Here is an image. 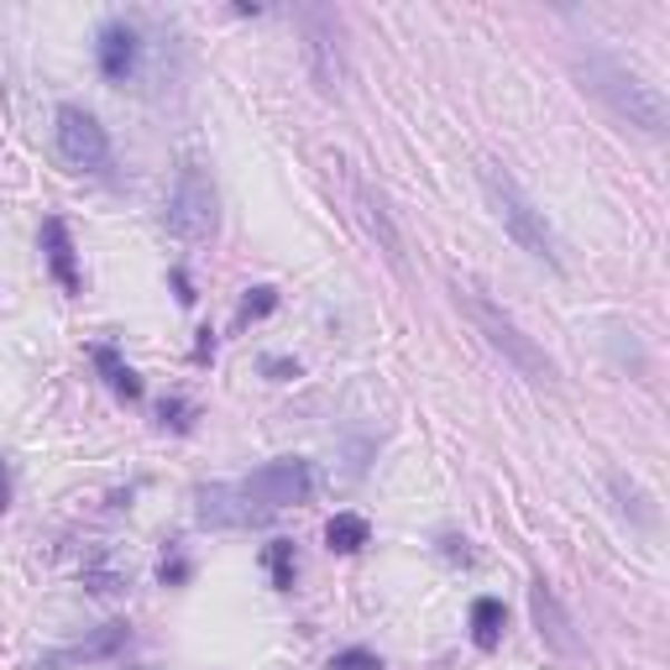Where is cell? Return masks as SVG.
Segmentation results:
<instances>
[{"label": "cell", "instance_id": "cell-1", "mask_svg": "<svg viewBox=\"0 0 670 670\" xmlns=\"http://www.w3.org/2000/svg\"><path fill=\"white\" fill-rule=\"evenodd\" d=\"M571 69H576L586 95H598L623 126H639L644 137H666V100H660V89L644 85L634 69H623L619 58H608V52H598V48L576 52Z\"/></svg>", "mask_w": 670, "mask_h": 670}, {"label": "cell", "instance_id": "cell-2", "mask_svg": "<svg viewBox=\"0 0 670 670\" xmlns=\"http://www.w3.org/2000/svg\"><path fill=\"white\" fill-rule=\"evenodd\" d=\"M482 190H487V200H493V210H498L503 231L530 252V258H540L545 268H566V258H561V241H555L551 221H545V210L534 205L530 194H524V184H518L508 168H498V163H482Z\"/></svg>", "mask_w": 670, "mask_h": 670}, {"label": "cell", "instance_id": "cell-3", "mask_svg": "<svg viewBox=\"0 0 670 670\" xmlns=\"http://www.w3.org/2000/svg\"><path fill=\"white\" fill-rule=\"evenodd\" d=\"M163 221H168V231L178 241H210V236H215L221 200H215V184H210V173L200 168V163H184V168H178Z\"/></svg>", "mask_w": 670, "mask_h": 670}, {"label": "cell", "instance_id": "cell-4", "mask_svg": "<svg viewBox=\"0 0 670 670\" xmlns=\"http://www.w3.org/2000/svg\"><path fill=\"white\" fill-rule=\"evenodd\" d=\"M236 487L262 518H273V514H283V508H299V503L314 493V466L299 462V456H283V462L258 466V472L241 477Z\"/></svg>", "mask_w": 670, "mask_h": 670}, {"label": "cell", "instance_id": "cell-5", "mask_svg": "<svg viewBox=\"0 0 670 670\" xmlns=\"http://www.w3.org/2000/svg\"><path fill=\"white\" fill-rule=\"evenodd\" d=\"M462 304H466V314H472V320L482 326V336H487V341L498 346V351H503L508 361H514V367L524 372V378H534V382H551V378H555V361L545 357V351H540V346H534L530 336H524V330H518L514 320H508V314L493 310V304H487L482 293L462 289Z\"/></svg>", "mask_w": 670, "mask_h": 670}, {"label": "cell", "instance_id": "cell-6", "mask_svg": "<svg viewBox=\"0 0 670 670\" xmlns=\"http://www.w3.org/2000/svg\"><path fill=\"white\" fill-rule=\"evenodd\" d=\"M58 153L79 173L110 168V137H105V126L89 116L85 105H58Z\"/></svg>", "mask_w": 670, "mask_h": 670}, {"label": "cell", "instance_id": "cell-7", "mask_svg": "<svg viewBox=\"0 0 670 670\" xmlns=\"http://www.w3.org/2000/svg\"><path fill=\"white\" fill-rule=\"evenodd\" d=\"M95 58H100V74L110 85H126L137 79V64H142V37L132 21H105L100 37H95Z\"/></svg>", "mask_w": 670, "mask_h": 670}, {"label": "cell", "instance_id": "cell-8", "mask_svg": "<svg viewBox=\"0 0 670 670\" xmlns=\"http://www.w3.org/2000/svg\"><path fill=\"white\" fill-rule=\"evenodd\" d=\"M299 27H304V52H310V69L320 79V89L341 85V52H336V21L326 11H299Z\"/></svg>", "mask_w": 670, "mask_h": 670}, {"label": "cell", "instance_id": "cell-9", "mask_svg": "<svg viewBox=\"0 0 670 670\" xmlns=\"http://www.w3.org/2000/svg\"><path fill=\"white\" fill-rule=\"evenodd\" d=\"M200 518L205 524H221V530H246V524H262V514L241 498L236 482H215V487H200Z\"/></svg>", "mask_w": 670, "mask_h": 670}, {"label": "cell", "instance_id": "cell-10", "mask_svg": "<svg viewBox=\"0 0 670 670\" xmlns=\"http://www.w3.org/2000/svg\"><path fill=\"white\" fill-rule=\"evenodd\" d=\"M530 608H534V623H540L545 644H551V650H561V654H576V639H571V619L561 613V602H555V592H551L545 582H534Z\"/></svg>", "mask_w": 670, "mask_h": 670}, {"label": "cell", "instance_id": "cell-11", "mask_svg": "<svg viewBox=\"0 0 670 670\" xmlns=\"http://www.w3.org/2000/svg\"><path fill=\"white\" fill-rule=\"evenodd\" d=\"M42 252H48V268L52 278L64 283V293H79V262H74V241H69V225L48 215L42 221Z\"/></svg>", "mask_w": 670, "mask_h": 670}, {"label": "cell", "instance_id": "cell-12", "mask_svg": "<svg viewBox=\"0 0 670 670\" xmlns=\"http://www.w3.org/2000/svg\"><path fill=\"white\" fill-rule=\"evenodd\" d=\"M503 629H508V608H503L498 598L472 602V639H477V650H498Z\"/></svg>", "mask_w": 670, "mask_h": 670}, {"label": "cell", "instance_id": "cell-13", "mask_svg": "<svg viewBox=\"0 0 670 670\" xmlns=\"http://www.w3.org/2000/svg\"><path fill=\"white\" fill-rule=\"evenodd\" d=\"M89 357H95V367L105 372V382H110V388H116V394L126 398V404H132V398H142V378L132 372V367H126V361L116 357V346H95Z\"/></svg>", "mask_w": 670, "mask_h": 670}, {"label": "cell", "instance_id": "cell-14", "mask_svg": "<svg viewBox=\"0 0 670 670\" xmlns=\"http://www.w3.org/2000/svg\"><path fill=\"white\" fill-rule=\"evenodd\" d=\"M367 534H372V530H367V518H361V514H336L326 524V545L336 555H357L361 545H367Z\"/></svg>", "mask_w": 670, "mask_h": 670}, {"label": "cell", "instance_id": "cell-15", "mask_svg": "<svg viewBox=\"0 0 670 670\" xmlns=\"http://www.w3.org/2000/svg\"><path fill=\"white\" fill-rule=\"evenodd\" d=\"M268 566H273V582L289 592L293 571H299V561H293V540H273V545H268Z\"/></svg>", "mask_w": 670, "mask_h": 670}, {"label": "cell", "instance_id": "cell-16", "mask_svg": "<svg viewBox=\"0 0 670 670\" xmlns=\"http://www.w3.org/2000/svg\"><path fill=\"white\" fill-rule=\"evenodd\" d=\"M613 493H619L623 498V514H634L639 524H654V508H650V498H644V493H639L634 482L629 477H619V472H613Z\"/></svg>", "mask_w": 670, "mask_h": 670}, {"label": "cell", "instance_id": "cell-17", "mask_svg": "<svg viewBox=\"0 0 670 670\" xmlns=\"http://www.w3.org/2000/svg\"><path fill=\"white\" fill-rule=\"evenodd\" d=\"M273 310H278V293H273V289H252L246 299H241L236 320H241V326H252V320H268Z\"/></svg>", "mask_w": 670, "mask_h": 670}, {"label": "cell", "instance_id": "cell-18", "mask_svg": "<svg viewBox=\"0 0 670 670\" xmlns=\"http://www.w3.org/2000/svg\"><path fill=\"white\" fill-rule=\"evenodd\" d=\"M120 639H126V623H110V629H105L100 639H89V644H79V650H74V660H95V654H110L120 644Z\"/></svg>", "mask_w": 670, "mask_h": 670}, {"label": "cell", "instance_id": "cell-19", "mask_svg": "<svg viewBox=\"0 0 670 670\" xmlns=\"http://www.w3.org/2000/svg\"><path fill=\"white\" fill-rule=\"evenodd\" d=\"M330 670H382V660L372 650H341L330 660Z\"/></svg>", "mask_w": 670, "mask_h": 670}, {"label": "cell", "instance_id": "cell-20", "mask_svg": "<svg viewBox=\"0 0 670 670\" xmlns=\"http://www.w3.org/2000/svg\"><path fill=\"white\" fill-rule=\"evenodd\" d=\"M157 414H163V425H173V430H190V419H184L190 409H184L178 398H163V409H157Z\"/></svg>", "mask_w": 670, "mask_h": 670}, {"label": "cell", "instance_id": "cell-21", "mask_svg": "<svg viewBox=\"0 0 670 670\" xmlns=\"http://www.w3.org/2000/svg\"><path fill=\"white\" fill-rule=\"evenodd\" d=\"M0 508H6V466H0Z\"/></svg>", "mask_w": 670, "mask_h": 670}]
</instances>
